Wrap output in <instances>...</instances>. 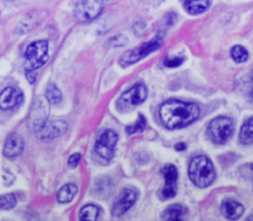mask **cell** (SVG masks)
Here are the masks:
<instances>
[{
    "label": "cell",
    "instance_id": "cell-1",
    "mask_svg": "<svg viewBox=\"0 0 253 221\" xmlns=\"http://www.w3.org/2000/svg\"><path fill=\"white\" fill-rule=\"evenodd\" d=\"M200 116V108L192 102L169 99L159 107V118L167 129H179L196 121Z\"/></svg>",
    "mask_w": 253,
    "mask_h": 221
},
{
    "label": "cell",
    "instance_id": "cell-2",
    "mask_svg": "<svg viewBox=\"0 0 253 221\" xmlns=\"http://www.w3.org/2000/svg\"><path fill=\"white\" fill-rule=\"evenodd\" d=\"M189 177L198 187H207L215 178V171L212 163L206 156H197L192 159L189 165Z\"/></svg>",
    "mask_w": 253,
    "mask_h": 221
},
{
    "label": "cell",
    "instance_id": "cell-3",
    "mask_svg": "<svg viewBox=\"0 0 253 221\" xmlns=\"http://www.w3.org/2000/svg\"><path fill=\"white\" fill-rule=\"evenodd\" d=\"M233 133V122L225 116L213 118L208 126L207 135L214 144H224Z\"/></svg>",
    "mask_w": 253,
    "mask_h": 221
},
{
    "label": "cell",
    "instance_id": "cell-4",
    "mask_svg": "<svg viewBox=\"0 0 253 221\" xmlns=\"http://www.w3.org/2000/svg\"><path fill=\"white\" fill-rule=\"evenodd\" d=\"M162 39L163 38L160 35H156L154 38H152L148 42L143 43L140 46L126 52L120 59L121 65L126 66V65L135 63L138 60L144 58L149 54L157 51L162 44Z\"/></svg>",
    "mask_w": 253,
    "mask_h": 221
},
{
    "label": "cell",
    "instance_id": "cell-5",
    "mask_svg": "<svg viewBox=\"0 0 253 221\" xmlns=\"http://www.w3.org/2000/svg\"><path fill=\"white\" fill-rule=\"evenodd\" d=\"M48 44L45 40L36 41L32 43L26 51L25 69L35 70L45 63L48 58Z\"/></svg>",
    "mask_w": 253,
    "mask_h": 221
},
{
    "label": "cell",
    "instance_id": "cell-6",
    "mask_svg": "<svg viewBox=\"0 0 253 221\" xmlns=\"http://www.w3.org/2000/svg\"><path fill=\"white\" fill-rule=\"evenodd\" d=\"M146 97V86L143 83H135L121 95L117 101V107L121 111H126L144 102Z\"/></svg>",
    "mask_w": 253,
    "mask_h": 221
},
{
    "label": "cell",
    "instance_id": "cell-7",
    "mask_svg": "<svg viewBox=\"0 0 253 221\" xmlns=\"http://www.w3.org/2000/svg\"><path fill=\"white\" fill-rule=\"evenodd\" d=\"M117 141L118 134L115 131L105 130L97 138L94 150L100 158L110 161L114 157Z\"/></svg>",
    "mask_w": 253,
    "mask_h": 221
},
{
    "label": "cell",
    "instance_id": "cell-8",
    "mask_svg": "<svg viewBox=\"0 0 253 221\" xmlns=\"http://www.w3.org/2000/svg\"><path fill=\"white\" fill-rule=\"evenodd\" d=\"M103 8L104 3L100 0H80L75 7L74 16L78 22H89L97 18Z\"/></svg>",
    "mask_w": 253,
    "mask_h": 221
},
{
    "label": "cell",
    "instance_id": "cell-9",
    "mask_svg": "<svg viewBox=\"0 0 253 221\" xmlns=\"http://www.w3.org/2000/svg\"><path fill=\"white\" fill-rule=\"evenodd\" d=\"M49 112V101L46 96L39 95L34 100L32 104L30 115H29V123L33 127L34 131L42 126L47 119Z\"/></svg>",
    "mask_w": 253,
    "mask_h": 221
},
{
    "label": "cell",
    "instance_id": "cell-10",
    "mask_svg": "<svg viewBox=\"0 0 253 221\" xmlns=\"http://www.w3.org/2000/svg\"><path fill=\"white\" fill-rule=\"evenodd\" d=\"M67 130L66 122L62 120L55 121H45L42 126L35 130L36 136L39 140L42 142H49L54 138L59 137L64 134Z\"/></svg>",
    "mask_w": 253,
    "mask_h": 221
},
{
    "label": "cell",
    "instance_id": "cell-11",
    "mask_svg": "<svg viewBox=\"0 0 253 221\" xmlns=\"http://www.w3.org/2000/svg\"><path fill=\"white\" fill-rule=\"evenodd\" d=\"M137 197V192L133 188H125L117 200L114 202L112 207V214L114 216H121L126 212L135 202Z\"/></svg>",
    "mask_w": 253,
    "mask_h": 221
},
{
    "label": "cell",
    "instance_id": "cell-12",
    "mask_svg": "<svg viewBox=\"0 0 253 221\" xmlns=\"http://www.w3.org/2000/svg\"><path fill=\"white\" fill-rule=\"evenodd\" d=\"M162 174L165 178V184L161 191L162 197L164 199H168L174 197L177 192V179H178V171L174 165L167 164L162 168Z\"/></svg>",
    "mask_w": 253,
    "mask_h": 221
},
{
    "label": "cell",
    "instance_id": "cell-13",
    "mask_svg": "<svg viewBox=\"0 0 253 221\" xmlns=\"http://www.w3.org/2000/svg\"><path fill=\"white\" fill-rule=\"evenodd\" d=\"M23 93L20 89L9 86L2 90L0 93V108L2 110H8L22 102Z\"/></svg>",
    "mask_w": 253,
    "mask_h": 221
},
{
    "label": "cell",
    "instance_id": "cell-14",
    "mask_svg": "<svg viewBox=\"0 0 253 221\" xmlns=\"http://www.w3.org/2000/svg\"><path fill=\"white\" fill-rule=\"evenodd\" d=\"M24 150V140L23 138L16 134L11 133L5 142L4 149H3V155L7 158H14L19 156Z\"/></svg>",
    "mask_w": 253,
    "mask_h": 221
},
{
    "label": "cell",
    "instance_id": "cell-15",
    "mask_svg": "<svg viewBox=\"0 0 253 221\" xmlns=\"http://www.w3.org/2000/svg\"><path fill=\"white\" fill-rule=\"evenodd\" d=\"M220 210L225 218L229 220H235L243 214L244 207L242 204L233 199H225L221 203Z\"/></svg>",
    "mask_w": 253,
    "mask_h": 221
},
{
    "label": "cell",
    "instance_id": "cell-16",
    "mask_svg": "<svg viewBox=\"0 0 253 221\" xmlns=\"http://www.w3.org/2000/svg\"><path fill=\"white\" fill-rule=\"evenodd\" d=\"M77 190H78L77 186L73 183L64 184L57 191V194H56L57 201L59 203H68V202H70L74 198V196L76 195Z\"/></svg>",
    "mask_w": 253,
    "mask_h": 221
},
{
    "label": "cell",
    "instance_id": "cell-17",
    "mask_svg": "<svg viewBox=\"0 0 253 221\" xmlns=\"http://www.w3.org/2000/svg\"><path fill=\"white\" fill-rule=\"evenodd\" d=\"M210 6L209 0H184L186 11L192 15L204 13Z\"/></svg>",
    "mask_w": 253,
    "mask_h": 221
},
{
    "label": "cell",
    "instance_id": "cell-18",
    "mask_svg": "<svg viewBox=\"0 0 253 221\" xmlns=\"http://www.w3.org/2000/svg\"><path fill=\"white\" fill-rule=\"evenodd\" d=\"M185 211L186 210L184 206H182L181 204H172L163 211L161 218L163 220H171V221L181 220Z\"/></svg>",
    "mask_w": 253,
    "mask_h": 221
},
{
    "label": "cell",
    "instance_id": "cell-19",
    "mask_svg": "<svg viewBox=\"0 0 253 221\" xmlns=\"http://www.w3.org/2000/svg\"><path fill=\"white\" fill-rule=\"evenodd\" d=\"M239 141L244 145L253 143V116L248 118L241 126L239 132Z\"/></svg>",
    "mask_w": 253,
    "mask_h": 221
},
{
    "label": "cell",
    "instance_id": "cell-20",
    "mask_svg": "<svg viewBox=\"0 0 253 221\" xmlns=\"http://www.w3.org/2000/svg\"><path fill=\"white\" fill-rule=\"evenodd\" d=\"M100 209L94 204L83 206L79 212V219L82 221H95L99 216Z\"/></svg>",
    "mask_w": 253,
    "mask_h": 221
},
{
    "label": "cell",
    "instance_id": "cell-21",
    "mask_svg": "<svg viewBox=\"0 0 253 221\" xmlns=\"http://www.w3.org/2000/svg\"><path fill=\"white\" fill-rule=\"evenodd\" d=\"M45 96L51 104H58L62 100V94L54 83H49L46 86Z\"/></svg>",
    "mask_w": 253,
    "mask_h": 221
},
{
    "label": "cell",
    "instance_id": "cell-22",
    "mask_svg": "<svg viewBox=\"0 0 253 221\" xmlns=\"http://www.w3.org/2000/svg\"><path fill=\"white\" fill-rule=\"evenodd\" d=\"M230 55L236 62H244L248 58V52L246 49L242 46L236 45L231 48L230 50Z\"/></svg>",
    "mask_w": 253,
    "mask_h": 221
},
{
    "label": "cell",
    "instance_id": "cell-23",
    "mask_svg": "<svg viewBox=\"0 0 253 221\" xmlns=\"http://www.w3.org/2000/svg\"><path fill=\"white\" fill-rule=\"evenodd\" d=\"M145 126H146L145 118H144L143 115L139 114L137 120H136L132 125L127 126V127L126 128V133H127V134L131 135V134H134V133L142 132V131L145 129Z\"/></svg>",
    "mask_w": 253,
    "mask_h": 221
},
{
    "label": "cell",
    "instance_id": "cell-24",
    "mask_svg": "<svg viewBox=\"0 0 253 221\" xmlns=\"http://www.w3.org/2000/svg\"><path fill=\"white\" fill-rule=\"evenodd\" d=\"M17 203V198L13 193H6L0 195V208L11 209Z\"/></svg>",
    "mask_w": 253,
    "mask_h": 221
},
{
    "label": "cell",
    "instance_id": "cell-25",
    "mask_svg": "<svg viewBox=\"0 0 253 221\" xmlns=\"http://www.w3.org/2000/svg\"><path fill=\"white\" fill-rule=\"evenodd\" d=\"M185 60L183 56H166L163 59V64L167 67H177L181 65Z\"/></svg>",
    "mask_w": 253,
    "mask_h": 221
},
{
    "label": "cell",
    "instance_id": "cell-26",
    "mask_svg": "<svg viewBox=\"0 0 253 221\" xmlns=\"http://www.w3.org/2000/svg\"><path fill=\"white\" fill-rule=\"evenodd\" d=\"M127 43V38L125 35H118L109 40V44L112 47H123Z\"/></svg>",
    "mask_w": 253,
    "mask_h": 221
},
{
    "label": "cell",
    "instance_id": "cell-27",
    "mask_svg": "<svg viewBox=\"0 0 253 221\" xmlns=\"http://www.w3.org/2000/svg\"><path fill=\"white\" fill-rule=\"evenodd\" d=\"M80 158H81V156H80V154H78V153H75V154L71 155V156L69 157V159H68V166H69L71 168L76 167V166H78V164H79Z\"/></svg>",
    "mask_w": 253,
    "mask_h": 221
},
{
    "label": "cell",
    "instance_id": "cell-28",
    "mask_svg": "<svg viewBox=\"0 0 253 221\" xmlns=\"http://www.w3.org/2000/svg\"><path fill=\"white\" fill-rule=\"evenodd\" d=\"M132 30H133V33L136 36H142L143 33H144V30H145V25L143 23H141V22L136 23V24L133 25Z\"/></svg>",
    "mask_w": 253,
    "mask_h": 221
},
{
    "label": "cell",
    "instance_id": "cell-29",
    "mask_svg": "<svg viewBox=\"0 0 253 221\" xmlns=\"http://www.w3.org/2000/svg\"><path fill=\"white\" fill-rule=\"evenodd\" d=\"M246 91H247V96L249 99L253 101V75L250 77L247 85H246Z\"/></svg>",
    "mask_w": 253,
    "mask_h": 221
},
{
    "label": "cell",
    "instance_id": "cell-30",
    "mask_svg": "<svg viewBox=\"0 0 253 221\" xmlns=\"http://www.w3.org/2000/svg\"><path fill=\"white\" fill-rule=\"evenodd\" d=\"M26 77L30 83H34L37 78V73L34 70H26Z\"/></svg>",
    "mask_w": 253,
    "mask_h": 221
},
{
    "label": "cell",
    "instance_id": "cell-31",
    "mask_svg": "<svg viewBox=\"0 0 253 221\" xmlns=\"http://www.w3.org/2000/svg\"><path fill=\"white\" fill-rule=\"evenodd\" d=\"M175 149L177 151H183L186 149V145L184 143H178L176 146H175Z\"/></svg>",
    "mask_w": 253,
    "mask_h": 221
},
{
    "label": "cell",
    "instance_id": "cell-32",
    "mask_svg": "<svg viewBox=\"0 0 253 221\" xmlns=\"http://www.w3.org/2000/svg\"><path fill=\"white\" fill-rule=\"evenodd\" d=\"M250 167H251V169L253 170V164H251V165H250Z\"/></svg>",
    "mask_w": 253,
    "mask_h": 221
},
{
    "label": "cell",
    "instance_id": "cell-33",
    "mask_svg": "<svg viewBox=\"0 0 253 221\" xmlns=\"http://www.w3.org/2000/svg\"><path fill=\"white\" fill-rule=\"evenodd\" d=\"M100 1H101V2H103V3H105V2H106V1H108V0H100Z\"/></svg>",
    "mask_w": 253,
    "mask_h": 221
}]
</instances>
